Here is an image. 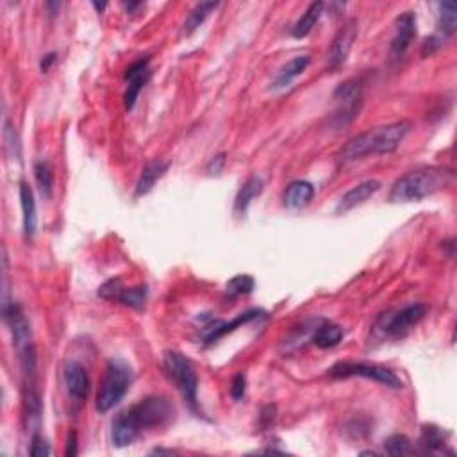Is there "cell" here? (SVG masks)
<instances>
[{
    "instance_id": "1",
    "label": "cell",
    "mask_w": 457,
    "mask_h": 457,
    "mask_svg": "<svg viewBox=\"0 0 457 457\" xmlns=\"http://www.w3.org/2000/svg\"><path fill=\"white\" fill-rule=\"evenodd\" d=\"M411 124L407 120L393 121V124L381 125V127L368 129L361 134L353 136L339 150V161L350 163V161L363 159L366 156H377V154H389L398 149L400 143L409 132Z\"/></svg>"
},
{
    "instance_id": "2",
    "label": "cell",
    "mask_w": 457,
    "mask_h": 457,
    "mask_svg": "<svg viewBox=\"0 0 457 457\" xmlns=\"http://www.w3.org/2000/svg\"><path fill=\"white\" fill-rule=\"evenodd\" d=\"M453 174L448 168L431 166L407 171L393 184L389 202H420L425 196L441 191L452 182Z\"/></svg>"
},
{
    "instance_id": "3",
    "label": "cell",
    "mask_w": 457,
    "mask_h": 457,
    "mask_svg": "<svg viewBox=\"0 0 457 457\" xmlns=\"http://www.w3.org/2000/svg\"><path fill=\"white\" fill-rule=\"evenodd\" d=\"M174 414L175 407L166 396H146V398L139 400L138 403L129 407L127 411L118 414L114 420L136 439L141 431L166 425L174 418Z\"/></svg>"
},
{
    "instance_id": "4",
    "label": "cell",
    "mask_w": 457,
    "mask_h": 457,
    "mask_svg": "<svg viewBox=\"0 0 457 457\" xmlns=\"http://www.w3.org/2000/svg\"><path fill=\"white\" fill-rule=\"evenodd\" d=\"M132 382V368L127 361L111 359L104 371L99 393H96V411L107 413L125 396Z\"/></svg>"
},
{
    "instance_id": "5",
    "label": "cell",
    "mask_w": 457,
    "mask_h": 457,
    "mask_svg": "<svg viewBox=\"0 0 457 457\" xmlns=\"http://www.w3.org/2000/svg\"><path fill=\"white\" fill-rule=\"evenodd\" d=\"M164 370H166L168 377L175 382L177 389L188 406L191 409H196V393H199V378H196L195 368H193L191 361L181 352L175 350H168L164 353Z\"/></svg>"
},
{
    "instance_id": "6",
    "label": "cell",
    "mask_w": 457,
    "mask_h": 457,
    "mask_svg": "<svg viewBox=\"0 0 457 457\" xmlns=\"http://www.w3.org/2000/svg\"><path fill=\"white\" fill-rule=\"evenodd\" d=\"M427 314V306L423 303H411L395 313L382 314L375 323V332L382 338L398 339L409 334Z\"/></svg>"
},
{
    "instance_id": "7",
    "label": "cell",
    "mask_w": 457,
    "mask_h": 457,
    "mask_svg": "<svg viewBox=\"0 0 457 457\" xmlns=\"http://www.w3.org/2000/svg\"><path fill=\"white\" fill-rule=\"evenodd\" d=\"M331 377H363L368 381H375L378 384H384L388 388L400 389L403 382L400 381L398 375L389 368L381 366V364H366V363H338L328 370Z\"/></svg>"
},
{
    "instance_id": "8",
    "label": "cell",
    "mask_w": 457,
    "mask_h": 457,
    "mask_svg": "<svg viewBox=\"0 0 457 457\" xmlns=\"http://www.w3.org/2000/svg\"><path fill=\"white\" fill-rule=\"evenodd\" d=\"M334 99L339 104V109L336 111V118L339 120V124H346V121L352 120L357 114V111H359L361 99H363V82H361V79L353 77L341 82L334 91Z\"/></svg>"
},
{
    "instance_id": "9",
    "label": "cell",
    "mask_w": 457,
    "mask_h": 457,
    "mask_svg": "<svg viewBox=\"0 0 457 457\" xmlns=\"http://www.w3.org/2000/svg\"><path fill=\"white\" fill-rule=\"evenodd\" d=\"M414 38H416V14L406 11V13L398 14L395 20V32H393L391 46H389L393 59H402Z\"/></svg>"
},
{
    "instance_id": "10",
    "label": "cell",
    "mask_w": 457,
    "mask_h": 457,
    "mask_svg": "<svg viewBox=\"0 0 457 457\" xmlns=\"http://www.w3.org/2000/svg\"><path fill=\"white\" fill-rule=\"evenodd\" d=\"M357 36V25L356 21H346L341 29L338 31V34L332 39L331 50H328V68L331 70H338L343 63L348 57L350 49H352V43Z\"/></svg>"
},
{
    "instance_id": "11",
    "label": "cell",
    "mask_w": 457,
    "mask_h": 457,
    "mask_svg": "<svg viewBox=\"0 0 457 457\" xmlns=\"http://www.w3.org/2000/svg\"><path fill=\"white\" fill-rule=\"evenodd\" d=\"M150 77V70H149V57L145 59H138L131 64V66L125 70V81H127V91H125V109H132L136 104V99H138L139 91L143 89V86L146 84Z\"/></svg>"
},
{
    "instance_id": "12",
    "label": "cell",
    "mask_w": 457,
    "mask_h": 457,
    "mask_svg": "<svg viewBox=\"0 0 457 457\" xmlns=\"http://www.w3.org/2000/svg\"><path fill=\"white\" fill-rule=\"evenodd\" d=\"M63 378L64 386H66V391L71 398L75 400H84L88 398L89 393V377L86 368L82 366L77 361H68L64 364L63 370Z\"/></svg>"
},
{
    "instance_id": "13",
    "label": "cell",
    "mask_w": 457,
    "mask_h": 457,
    "mask_svg": "<svg viewBox=\"0 0 457 457\" xmlns=\"http://www.w3.org/2000/svg\"><path fill=\"white\" fill-rule=\"evenodd\" d=\"M261 314H263V311L250 309V311H246V313L238 314V316H236L232 321H220V320L211 321V323L207 325V327L204 328V332H202L204 341H206L207 345H211V343H214L216 339H220V338H224V336H227L228 332L236 331V328L241 327V325H245V323H248V321H252V320H256V318H259Z\"/></svg>"
},
{
    "instance_id": "14",
    "label": "cell",
    "mask_w": 457,
    "mask_h": 457,
    "mask_svg": "<svg viewBox=\"0 0 457 457\" xmlns=\"http://www.w3.org/2000/svg\"><path fill=\"white\" fill-rule=\"evenodd\" d=\"M381 186H382L381 182L375 181V179H368V181L359 182V184L353 186L352 189H348V191L341 196L336 211L341 214V213H346V211L353 209V207L361 206V204L366 202L371 195H375V193L381 189Z\"/></svg>"
},
{
    "instance_id": "15",
    "label": "cell",
    "mask_w": 457,
    "mask_h": 457,
    "mask_svg": "<svg viewBox=\"0 0 457 457\" xmlns=\"http://www.w3.org/2000/svg\"><path fill=\"white\" fill-rule=\"evenodd\" d=\"M168 166H170V163H168V161H161V159L146 163L145 168L141 170V175H139L138 182H136V196L146 195V193H149L150 189L156 186V182L159 181V179L163 177L164 174H166Z\"/></svg>"
},
{
    "instance_id": "16",
    "label": "cell",
    "mask_w": 457,
    "mask_h": 457,
    "mask_svg": "<svg viewBox=\"0 0 457 457\" xmlns=\"http://www.w3.org/2000/svg\"><path fill=\"white\" fill-rule=\"evenodd\" d=\"M314 196V186L307 181H295L286 188L284 206L288 209H300L307 206Z\"/></svg>"
},
{
    "instance_id": "17",
    "label": "cell",
    "mask_w": 457,
    "mask_h": 457,
    "mask_svg": "<svg viewBox=\"0 0 457 457\" xmlns=\"http://www.w3.org/2000/svg\"><path fill=\"white\" fill-rule=\"evenodd\" d=\"M20 204L24 213V232L25 238H32L36 232V202L31 186L25 181L20 182Z\"/></svg>"
},
{
    "instance_id": "18",
    "label": "cell",
    "mask_w": 457,
    "mask_h": 457,
    "mask_svg": "<svg viewBox=\"0 0 457 457\" xmlns=\"http://www.w3.org/2000/svg\"><path fill=\"white\" fill-rule=\"evenodd\" d=\"M457 27V4L456 2H443L439 4V24L436 38L445 41L446 38L456 32Z\"/></svg>"
},
{
    "instance_id": "19",
    "label": "cell",
    "mask_w": 457,
    "mask_h": 457,
    "mask_svg": "<svg viewBox=\"0 0 457 457\" xmlns=\"http://www.w3.org/2000/svg\"><path fill=\"white\" fill-rule=\"evenodd\" d=\"M261 191H263V179H261L259 175H252V177L246 179V182L241 186L238 196H236V204H234L236 213L245 214L246 209H248L250 202H252Z\"/></svg>"
},
{
    "instance_id": "20",
    "label": "cell",
    "mask_w": 457,
    "mask_h": 457,
    "mask_svg": "<svg viewBox=\"0 0 457 457\" xmlns=\"http://www.w3.org/2000/svg\"><path fill=\"white\" fill-rule=\"evenodd\" d=\"M309 64V56H296L277 71L273 79V88H286L295 77H298Z\"/></svg>"
},
{
    "instance_id": "21",
    "label": "cell",
    "mask_w": 457,
    "mask_h": 457,
    "mask_svg": "<svg viewBox=\"0 0 457 457\" xmlns=\"http://www.w3.org/2000/svg\"><path fill=\"white\" fill-rule=\"evenodd\" d=\"M323 7L325 4L321 2L309 4L306 13L298 18V21H296L295 25H293V31H291L293 36H295V38H306V36L314 29L316 21L320 20L321 13H323Z\"/></svg>"
},
{
    "instance_id": "22",
    "label": "cell",
    "mask_w": 457,
    "mask_h": 457,
    "mask_svg": "<svg viewBox=\"0 0 457 457\" xmlns=\"http://www.w3.org/2000/svg\"><path fill=\"white\" fill-rule=\"evenodd\" d=\"M218 7V2H200L196 4L195 7H193L191 11H189V14L186 16V21L184 25H182V32H184L186 36H189L191 32H195L196 29L200 27V25L206 21V18L209 16V13L213 9H216Z\"/></svg>"
},
{
    "instance_id": "23",
    "label": "cell",
    "mask_w": 457,
    "mask_h": 457,
    "mask_svg": "<svg viewBox=\"0 0 457 457\" xmlns=\"http://www.w3.org/2000/svg\"><path fill=\"white\" fill-rule=\"evenodd\" d=\"M343 339V328L334 323H323L314 331L313 343L318 348H331Z\"/></svg>"
},
{
    "instance_id": "24",
    "label": "cell",
    "mask_w": 457,
    "mask_h": 457,
    "mask_svg": "<svg viewBox=\"0 0 457 457\" xmlns=\"http://www.w3.org/2000/svg\"><path fill=\"white\" fill-rule=\"evenodd\" d=\"M446 434L439 427L434 425H425L421 428V438H420V446L423 448V452L432 453V452H441L443 446H445Z\"/></svg>"
},
{
    "instance_id": "25",
    "label": "cell",
    "mask_w": 457,
    "mask_h": 457,
    "mask_svg": "<svg viewBox=\"0 0 457 457\" xmlns=\"http://www.w3.org/2000/svg\"><path fill=\"white\" fill-rule=\"evenodd\" d=\"M384 450L388 456H395V457L409 456V453L414 452L413 443H411V439L403 434L389 436V438L384 441Z\"/></svg>"
},
{
    "instance_id": "26",
    "label": "cell",
    "mask_w": 457,
    "mask_h": 457,
    "mask_svg": "<svg viewBox=\"0 0 457 457\" xmlns=\"http://www.w3.org/2000/svg\"><path fill=\"white\" fill-rule=\"evenodd\" d=\"M34 177L41 195L50 196V193H52V170H50L46 161H38L34 164Z\"/></svg>"
},
{
    "instance_id": "27",
    "label": "cell",
    "mask_w": 457,
    "mask_h": 457,
    "mask_svg": "<svg viewBox=\"0 0 457 457\" xmlns=\"http://www.w3.org/2000/svg\"><path fill=\"white\" fill-rule=\"evenodd\" d=\"M145 300H146V286L139 284V286H134V288H129V289L124 288V291H121L118 302H121L124 306L134 307V309H141V307L145 306Z\"/></svg>"
},
{
    "instance_id": "28",
    "label": "cell",
    "mask_w": 457,
    "mask_h": 457,
    "mask_svg": "<svg viewBox=\"0 0 457 457\" xmlns=\"http://www.w3.org/2000/svg\"><path fill=\"white\" fill-rule=\"evenodd\" d=\"M253 289V278L250 275H236L227 282V293L231 296L246 295Z\"/></svg>"
},
{
    "instance_id": "29",
    "label": "cell",
    "mask_w": 457,
    "mask_h": 457,
    "mask_svg": "<svg viewBox=\"0 0 457 457\" xmlns=\"http://www.w3.org/2000/svg\"><path fill=\"white\" fill-rule=\"evenodd\" d=\"M121 291H124V286H121L120 278H111V281L104 282L99 289V296L106 300H118L120 298Z\"/></svg>"
},
{
    "instance_id": "30",
    "label": "cell",
    "mask_w": 457,
    "mask_h": 457,
    "mask_svg": "<svg viewBox=\"0 0 457 457\" xmlns=\"http://www.w3.org/2000/svg\"><path fill=\"white\" fill-rule=\"evenodd\" d=\"M29 453H31V456H34V457L50 456V446H49V443H46L45 439H43L41 436L38 434V432H34V434H32L31 448H29Z\"/></svg>"
},
{
    "instance_id": "31",
    "label": "cell",
    "mask_w": 457,
    "mask_h": 457,
    "mask_svg": "<svg viewBox=\"0 0 457 457\" xmlns=\"http://www.w3.org/2000/svg\"><path fill=\"white\" fill-rule=\"evenodd\" d=\"M246 391V377L245 373H236L231 382V396L234 400H241Z\"/></svg>"
},
{
    "instance_id": "32",
    "label": "cell",
    "mask_w": 457,
    "mask_h": 457,
    "mask_svg": "<svg viewBox=\"0 0 457 457\" xmlns=\"http://www.w3.org/2000/svg\"><path fill=\"white\" fill-rule=\"evenodd\" d=\"M224 163H225V154H218V156H213V159H211L209 164H207V171H209L211 175L220 174Z\"/></svg>"
},
{
    "instance_id": "33",
    "label": "cell",
    "mask_w": 457,
    "mask_h": 457,
    "mask_svg": "<svg viewBox=\"0 0 457 457\" xmlns=\"http://www.w3.org/2000/svg\"><path fill=\"white\" fill-rule=\"evenodd\" d=\"M275 406H266V407H263V411H261V425H263V427H268V425L271 423V421H273V418H275Z\"/></svg>"
},
{
    "instance_id": "34",
    "label": "cell",
    "mask_w": 457,
    "mask_h": 457,
    "mask_svg": "<svg viewBox=\"0 0 457 457\" xmlns=\"http://www.w3.org/2000/svg\"><path fill=\"white\" fill-rule=\"evenodd\" d=\"M66 453L68 457L70 456H75L77 453V434H75V431H71L70 434H68V443H66Z\"/></svg>"
},
{
    "instance_id": "35",
    "label": "cell",
    "mask_w": 457,
    "mask_h": 457,
    "mask_svg": "<svg viewBox=\"0 0 457 457\" xmlns=\"http://www.w3.org/2000/svg\"><path fill=\"white\" fill-rule=\"evenodd\" d=\"M56 57H57L56 52L46 54V56L41 59V64H39V66H41V71H49V68L52 66V63L56 61Z\"/></svg>"
},
{
    "instance_id": "36",
    "label": "cell",
    "mask_w": 457,
    "mask_h": 457,
    "mask_svg": "<svg viewBox=\"0 0 457 457\" xmlns=\"http://www.w3.org/2000/svg\"><path fill=\"white\" fill-rule=\"evenodd\" d=\"M141 6H143L141 2H129V4H124V7L129 11V13H132V11L138 9V7H141Z\"/></svg>"
},
{
    "instance_id": "37",
    "label": "cell",
    "mask_w": 457,
    "mask_h": 457,
    "mask_svg": "<svg viewBox=\"0 0 457 457\" xmlns=\"http://www.w3.org/2000/svg\"><path fill=\"white\" fill-rule=\"evenodd\" d=\"M93 7H95L96 11H104L106 9V2H102V4H99V2H93Z\"/></svg>"
},
{
    "instance_id": "38",
    "label": "cell",
    "mask_w": 457,
    "mask_h": 457,
    "mask_svg": "<svg viewBox=\"0 0 457 457\" xmlns=\"http://www.w3.org/2000/svg\"><path fill=\"white\" fill-rule=\"evenodd\" d=\"M152 453H171V450H164V448H156V450H152Z\"/></svg>"
},
{
    "instance_id": "39",
    "label": "cell",
    "mask_w": 457,
    "mask_h": 457,
    "mask_svg": "<svg viewBox=\"0 0 457 457\" xmlns=\"http://www.w3.org/2000/svg\"><path fill=\"white\" fill-rule=\"evenodd\" d=\"M363 456H377V452H373V450H366V452H361Z\"/></svg>"
}]
</instances>
